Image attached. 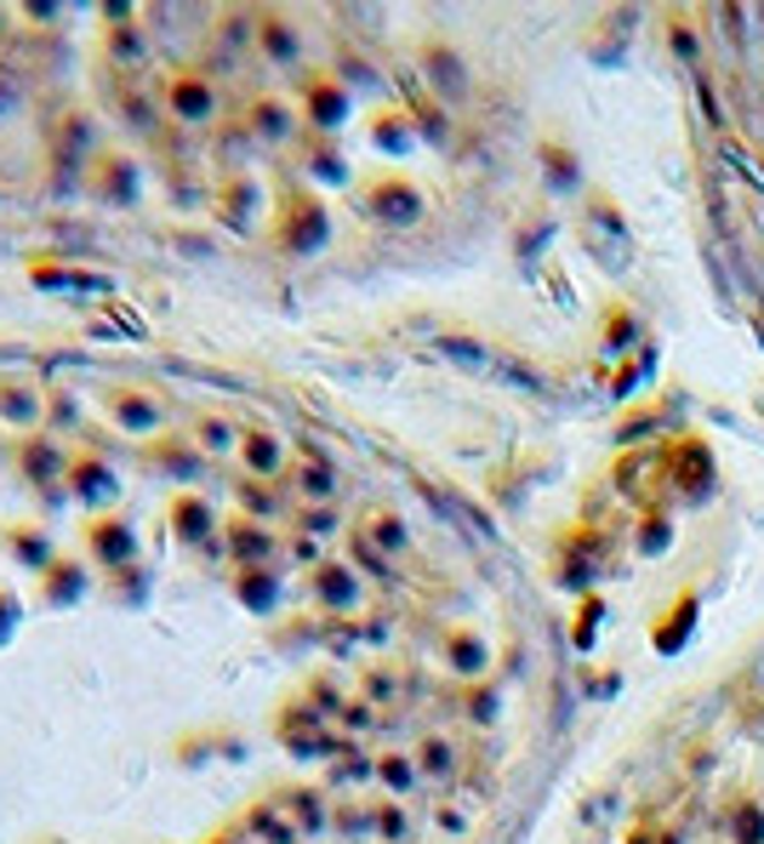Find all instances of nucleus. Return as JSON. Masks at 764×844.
I'll return each instance as SVG.
<instances>
[{
  "label": "nucleus",
  "instance_id": "f257e3e1",
  "mask_svg": "<svg viewBox=\"0 0 764 844\" xmlns=\"http://www.w3.org/2000/svg\"><path fill=\"white\" fill-rule=\"evenodd\" d=\"M275 228H280V246H286L291 257H309V252L325 246L331 217H325V206H320V200H314L309 189H286V194H280V217H275Z\"/></svg>",
  "mask_w": 764,
  "mask_h": 844
},
{
  "label": "nucleus",
  "instance_id": "f03ea898",
  "mask_svg": "<svg viewBox=\"0 0 764 844\" xmlns=\"http://www.w3.org/2000/svg\"><path fill=\"white\" fill-rule=\"evenodd\" d=\"M160 104H165V115H172L177 126H206V120H217V109H223V97H217V86H212V75H201V70H177L172 81L160 86Z\"/></svg>",
  "mask_w": 764,
  "mask_h": 844
},
{
  "label": "nucleus",
  "instance_id": "7ed1b4c3",
  "mask_svg": "<svg viewBox=\"0 0 764 844\" xmlns=\"http://www.w3.org/2000/svg\"><path fill=\"white\" fill-rule=\"evenodd\" d=\"M86 559L104 565L109 577H120V570L143 565V548H138V531H131L126 514H97L86 525Z\"/></svg>",
  "mask_w": 764,
  "mask_h": 844
},
{
  "label": "nucleus",
  "instance_id": "20e7f679",
  "mask_svg": "<svg viewBox=\"0 0 764 844\" xmlns=\"http://www.w3.org/2000/svg\"><path fill=\"white\" fill-rule=\"evenodd\" d=\"M92 194L104 200V206H138L143 200V165L131 160L120 143L97 149L92 154Z\"/></svg>",
  "mask_w": 764,
  "mask_h": 844
},
{
  "label": "nucleus",
  "instance_id": "39448f33",
  "mask_svg": "<svg viewBox=\"0 0 764 844\" xmlns=\"http://www.w3.org/2000/svg\"><path fill=\"white\" fill-rule=\"evenodd\" d=\"M297 109H303L309 131L331 138V131H343V120H348V86L337 75H303V86H297Z\"/></svg>",
  "mask_w": 764,
  "mask_h": 844
},
{
  "label": "nucleus",
  "instance_id": "423d86ee",
  "mask_svg": "<svg viewBox=\"0 0 764 844\" xmlns=\"http://www.w3.org/2000/svg\"><path fill=\"white\" fill-rule=\"evenodd\" d=\"M240 120H246V131L257 143H291L297 138V109H291V97H280V92H251Z\"/></svg>",
  "mask_w": 764,
  "mask_h": 844
},
{
  "label": "nucleus",
  "instance_id": "0eeeda50",
  "mask_svg": "<svg viewBox=\"0 0 764 844\" xmlns=\"http://www.w3.org/2000/svg\"><path fill=\"white\" fill-rule=\"evenodd\" d=\"M12 462H18L23 485H35V491L46 496V491H57V485H63V474H69V462H75V457L63 451L57 440H46V434H35V440H23V446H18V457H12Z\"/></svg>",
  "mask_w": 764,
  "mask_h": 844
},
{
  "label": "nucleus",
  "instance_id": "6e6552de",
  "mask_svg": "<svg viewBox=\"0 0 764 844\" xmlns=\"http://www.w3.org/2000/svg\"><path fill=\"white\" fill-rule=\"evenodd\" d=\"M63 491H69V502H86V509H109V502L120 496V480H115V468L104 457L80 451L69 462V474H63Z\"/></svg>",
  "mask_w": 764,
  "mask_h": 844
},
{
  "label": "nucleus",
  "instance_id": "1a4fd4ad",
  "mask_svg": "<svg viewBox=\"0 0 764 844\" xmlns=\"http://www.w3.org/2000/svg\"><path fill=\"white\" fill-rule=\"evenodd\" d=\"M309 588H314V605L320 611H354L359 605V570L348 565V559H325V565H314L309 570Z\"/></svg>",
  "mask_w": 764,
  "mask_h": 844
},
{
  "label": "nucleus",
  "instance_id": "9d476101",
  "mask_svg": "<svg viewBox=\"0 0 764 844\" xmlns=\"http://www.w3.org/2000/svg\"><path fill=\"white\" fill-rule=\"evenodd\" d=\"M109 423L120 428V434H160L165 428V405L149 394V388H115L109 394Z\"/></svg>",
  "mask_w": 764,
  "mask_h": 844
},
{
  "label": "nucleus",
  "instance_id": "9b49d317",
  "mask_svg": "<svg viewBox=\"0 0 764 844\" xmlns=\"http://www.w3.org/2000/svg\"><path fill=\"white\" fill-rule=\"evenodd\" d=\"M212 217L223 223V228H251L257 223V183L246 178V172H228L223 183H217V194H212Z\"/></svg>",
  "mask_w": 764,
  "mask_h": 844
},
{
  "label": "nucleus",
  "instance_id": "f8f14e48",
  "mask_svg": "<svg viewBox=\"0 0 764 844\" xmlns=\"http://www.w3.org/2000/svg\"><path fill=\"white\" fill-rule=\"evenodd\" d=\"M172 531H177L183 548H206V543H217V509L201 491H183L172 502Z\"/></svg>",
  "mask_w": 764,
  "mask_h": 844
},
{
  "label": "nucleus",
  "instance_id": "ddd939ff",
  "mask_svg": "<svg viewBox=\"0 0 764 844\" xmlns=\"http://www.w3.org/2000/svg\"><path fill=\"white\" fill-rule=\"evenodd\" d=\"M240 468L251 480H280L286 474V446H280V434L269 428H240Z\"/></svg>",
  "mask_w": 764,
  "mask_h": 844
},
{
  "label": "nucleus",
  "instance_id": "4468645a",
  "mask_svg": "<svg viewBox=\"0 0 764 844\" xmlns=\"http://www.w3.org/2000/svg\"><path fill=\"white\" fill-rule=\"evenodd\" d=\"M223 554L235 559L240 570H251V565H275V536L262 531L257 520H228V525H223Z\"/></svg>",
  "mask_w": 764,
  "mask_h": 844
},
{
  "label": "nucleus",
  "instance_id": "2eb2a0df",
  "mask_svg": "<svg viewBox=\"0 0 764 844\" xmlns=\"http://www.w3.org/2000/svg\"><path fill=\"white\" fill-rule=\"evenodd\" d=\"M86 588H92V559H75V554H57L41 577V594L52 605H75V599H86Z\"/></svg>",
  "mask_w": 764,
  "mask_h": 844
},
{
  "label": "nucleus",
  "instance_id": "dca6fc26",
  "mask_svg": "<svg viewBox=\"0 0 764 844\" xmlns=\"http://www.w3.org/2000/svg\"><path fill=\"white\" fill-rule=\"evenodd\" d=\"M257 46H262L269 63H297V57H303V35H297V23L286 12H275V7L257 12Z\"/></svg>",
  "mask_w": 764,
  "mask_h": 844
},
{
  "label": "nucleus",
  "instance_id": "f3484780",
  "mask_svg": "<svg viewBox=\"0 0 764 844\" xmlns=\"http://www.w3.org/2000/svg\"><path fill=\"white\" fill-rule=\"evenodd\" d=\"M7 554H12L23 570H35V577H46V565L57 559V543L46 536V525L23 520V525H7Z\"/></svg>",
  "mask_w": 764,
  "mask_h": 844
},
{
  "label": "nucleus",
  "instance_id": "a211bd4d",
  "mask_svg": "<svg viewBox=\"0 0 764 844\" xmlns=\"http://www.w3.org/2000/svg\"><path fill=\"white\" fill-rule=\"evenodd\" d=\"M365 206H372L383 223H411L422 212V194L411 183H400V178H383L372 194H365Z\"/></svg>",
  "mask_w": 764,
  "mask_h": 844
},
{
  "label": "nucleus",
  "instance_id": "6ab92c4d",
  "mask_svg": "<svg viewBox=\"0 0 764 844\" xmlns=\"http://www.w3.org/2000/svg\"><path fill=\"white\" fill-rule=\"evenodd\" d=\"M235 594H240L246 611L269 617L275 605H280V565H251V570H240V577H235Z\"/></svg>",
  "mask_w": 764,
  "mask_h": 844
},
{
  "label": "nucleus",
  "instance_id": "aec40b11",
  "mask_svg": "<svg viewBox=\"0 0 764 844\" xmlns=\"http://www.w3.org/2000/svg\"><path fill=\"white\" fill-rule=\"evenodd\" d=\"M235 502H240V520H275L280 509H286V496L275 491V480H251V474H240V485H235Z\"/></svg>",
  "mask_w": 764,
  "mask_h": 844
},
{
  "label": "nucleus",
  "instance_id": "412c9836",
  "mask_svg": "<svg viewBox=\"0 0 764 844\" xmlns=\"http://www.w3.org/2000/svg\"><path fill=\"white\" fill-rule=\"evenodd\" d=\"M201 446H189V440H160L149 451V468H160V474H172V480H201Z\"/></svg>",
  "mask_w": 764,
  "mask_h": 844
},
{
  "label": "nucleus",
  "instance_id": "4be33fe9",
  "mask_svg": "<svg viewBox=\"0 0 764 844\" xmlns=\"http://www.w3.org/2000/svg\"><path fill=\"white\" fill-rule=\"evenodd\" d=\"M359 543H372L377 554H406V520L400 514H388V509H372L365 514V525H359Z\"/></svg>",
  "mask_w": 764,
  "mask_h": 844
},
{
  "label": "nucleus",
  "instance_id": "5701e85b",
  "mask_svg": "<svg viewBox=\"0 0 764 844\" xmlns=\"http://www.w3.org/2000/svg\"><path fill=\"white\" fill-rule=\"evenodd\" d=\"M303 154H309V172H314V178H325V183H343V178H348L343 149L331 143V138H320V131H309V138H303Z\"/></svg>",
  "mask_w": 764,
  "mask_h": 844
},
{
  "label": "nucleus",
  "instance_id": "b1692460",
  "mask_svg": "<svg viewBox=\"0 0 764 844\" xmlns=\"http://www.w3.org/2000/svg\"><path fill=\"white\" fill-rule=\"evenodd\" d=\"M217 46L235 57V52H246V46H257V12H223L217 18Z\"/></svg>",
  "mask_w": 764,
  "mask_h": 844
},
{
  "label": "nucleus",
  "instance_id": "393cba45",
  "mask_svg": "<svg viewBox=\"0 0 764 844\" xmlns=\"http://www.w3.org/2000/svg\"><path fill=\"white\" fill-rule=\"evenodd\" d=\"M246 833L257 838H269V844H297V822H286L275 804H257L251 816H246Z\"/></svg>",
  "mask_w": 764,
  "mask_h": 844
},
{
  "label": "nucleus",
  "instance_id": "a878e982",
  "mask_svg": "<svg viewBox=\"0 0 764 844\" xmlns=\"http://www.w3.org/2000/svg\"><path fill=\"white\" fill-rule=\"evenodd\" d=\"M0 417H7V423H18V428H35L46 412H41L35 388H0Z\"/></svg>",
  "mask_w": 764,
  "mask_h": 844
},
{
  "label": "nucleus",
  "instance_id": "bb28decb",
  "mask_svg": "<svg viewBox=\"0 0 764 844\" xmlns=\"http://www.w3.org/2000/svg\"><path fill=\"white\" fill-rule=\"evenodd\" d=\"M372 776H377V782H383L388 793H411L422 770H417V759H406V754H383Z\"/></svg>",
  "mask_w": 764,
  "mask_h": 844
},
{
  "label": "nucleus",
  "instance_id": "cd10ccee",
  "mask_svg": "<svg viewBox=\"0 0 764 844\" xmlns=\"http://www.w3.org/2000/svg\"><path fill=\"white\" fill-rule=\"evenodd\" d=\"M194 446H201V451H212V457H223V451H240V434L235 428H228L223 417H201V423H194Z\"/></svg>",
  "mask_w": 764,
  "mask_h": 844
},
{
  "label": "nucleus",
  "instance_id": "c85d7f7f",
  "mask_svg": "<svg viewBox=\"0 0 764 844\" xmlns=\"http://www.w3.org/2000/svg\"><path fill=\"white\" fill-rule=\"evenodd\" d=\"M417 770H422V776H434V782H445V776L456 770V748H451L445 736H428L422 748H417Z\"/></svg>",
  "mask_w": 764,
  "mask_h": 844
},
{
  "label": "nucleus",
  "instance_id": "c756f323",
  "mask_svg": "<svg viewBox=\"0 0 764 844\" xmlns=\"http://www.w3.org/2000/svg\"><path fill=\"white\" fill-rule=\"evenodd\" d=\"M422 70L445 86V97H462V86H469V81H462V63H456L445 46H428V52H422Z\"/></svg>",
  "mask_w": 764,
  "mask_h": 844
},
{
  "label": "nucleus",
  "instance_id": "7c9ffc66",
  "mask_svg": "<svg viewBox=\"0 0 764 844\" xmlns=\"http://www.w3.org/2000/svg\"><path fill=\"white\" fill-rule=\"evenodd\" d=\"M372 143L388 149V154H406L411 149V120L406 115H377L372 120Z\"/></svg>",
  "mask_w": 764,
  "mask_h": 844
},
{
  "label": "nucleus",
  "instance_id": "2f4dec72",
  "mask_svg": "<svg viewBox=\"0 0 764 844\" xmlns=\"http://www.w3.org/2000/svg\"><path fill=\"white\" fill-rule=\"evenodd\" d=\"M291 480H297V491H303L309 502H325L331 491H337V474H331V462H303Z\"/></svg>",
  "mask_w": 764,
  "mask_h": 844
},
{
  "label": "nucleus",
  "instance_id": "473e14b6",
  "mask_svg": "<svg viewBox=\"0 0 764 844\" xmlns=\"http://www.w3.org/2000/svg\"><path fill=\"white\" fill-rule=\"evenodd\" d=\"M109 57H115V63H126V70H138V63L149 57V46H143V35H138V23L109 29Z\"/></svg>",
  "mask_w": 764,
  "mask_h": 844
},
{
  "label": "nucleus",
  "instance_id": "72a5a7b5",
  "mask_svg": "<svg viewBox=\"0 0 764 844\" xmlns=\"http://www.w3.org/2000/svg\"><path fill=\"white\" fill-rule=\"evenodd\" d=\"M286 810H291V822H297V833H320L331 816H325V810H320V799L309 793V788H297L291 799H286Z\"/></svg>",
  "mask_w": 764,
  "mask_h": 844
},
{
  "label": "nucleus",
  "instance_id": "f704fd0d",
  "mask_svg": "<svg viewBox=\"0 0 764 844\" xmlns=\"http://www.w3.org/2000/svg\"><path fill=\"white\" fill-rule=\"evenodd\" d=\"M445 656H451L456 673H480V667H485V645H480L474 633H456L451 645H445Z\"/></svg>",
  "mask_w": 764,
  "mask_h": 844
},
{
  "label": "nucleus",
  "instance_id": "c9c22d12",
  "mask_svg": "<svg viewBox=\"0 0 764 844\" xmlns=\"http://www.w3.org/2000/svg\"><path fill=\"white\" fill-rule=\"evenodd\" d=\"M240 154H251V131H246V120H235V126H223V131H217V160H223V165H240Z\"/></svg>",
  "mask_w": 764,
  "mask_h": 844
},
{
  "label": "nucleus",
  "instance_id": "e433bc0d",
  "mask_svg": "<svg viewBox=\"0 0 764 844\" xmlns=\"http://www.w3.org/2000/svg\"><path fill=\"white\" fill-rule=\"evenodd\" d=\"M372 827H377L388 844L411 833V822H406V810H400V804H377V810H372Z\"/></svg>",
  "mask_w": 764,
  "mask_h": 844
},
{
  "label": "nucleus",
  "instance_id": "4c0bfd02",
  "mask_svg": "<svg viewBox=\"0 0 764 844\" xmlns=\"http://www.w3.org/2000/svg\"><path fill=\"white\" fill-rule=\"evenodd\" d=\"M297 525H303V536H314V543H320V531L337 525V509H325V502H309V509L297 514Z\"/></svg>",
  "mask_w": 764,
  "mask_h": 844
},
{
  "label": "nucleus",
  "instance_id": "58836bf2",
  "mask_svg": "<svg viewBox=\"0 0 764 844\" xmlns=\"http://www.w3.org/2000/svg\"><path fill=\"white\" fill-rule=\"evenodd\" d=\"M46 417H52L57 428H75V423H80V399H75V394H52V399H46Z\"/></svg>",
  "mask_w": 764,
  "mask_h": 844
},
{
  "label": "nucleus",
  "instance_id": "ea45409f",
  "mask_svg": "<svg viewBox=\"0 0 764 844\" xmlns=\"http://www.w3.org/2000/svg\"><path fill=\"white\" fill-rule=\"evenodd\" d=\"M18 97H23V92H18V70H12L7 57H0V120L18 109Z\"/></svg>",
  "mask_w": 764,
  "mask_h": 844
},
{
  "label": "nucleus",
  "instance_id": "a19ab883",
  "mask_svg": "<svg viewBox=\"0 0 764 844\" xmlns=\"http://www.w3.org/2000/svg\"><path fill=\"white\" fill-rule=\"evenodd\" d=\"M286 548H291V559H297V565H309V570H314V565H325L320 543H314V536H303V531H297V536H291V543H286Z\"/></svg>",
  "mask_w": 764,
  "mask_h": 844
},
{
  "label": "nucleus",
  "instance_id": "79ce46f5",
  "mask_svg": "<svg viewBox=\"0 0 764 844\" xmlns=\"http://www.w3.org/2000/svg\"><path fill=\"white\" fill-rule=\"evenodd\" d=\"M440 354H456V360L485 365V349H480V343H462V336H440Z\"/></svg>",
  "mask_w": 764,
  "mask_h": 844
},
{
  "label": "nucleus",
  "instance_id": "37998d69",
  "mask_svg": "<svg viewBox=\"0 0 764 844\" xmlns=\"http://www.w3.org/2000/svg\"><path fill=\"white\" fill-rule=\"evenodd\" d=\"M143 583H149V570H143V565H131V570H120V577H109V588H126V599H138Z\"/></svg>",
  "mask_w": 764,
  "mask_h": 844
},
{
  "label": "nucleus",
  "instance_id": "c03bdc74",
  "mask_svg": "<svg viewBox=\"0 0 764 844\" xmlns=\"http://www.w3.org/2000/svg\"><path fill=\"white\" fill-rule=\"evenodd\" d=\"M365 696H372V702H388V696H394V680H388V673H372V680H365Z\"/></svg>",
  "mask_w": 764,
  "mask_h": 844
},
{
  "label": "nucleus",
  "instance_id": "a18cd8bd",
  "mask_svg": "<svg viewBox=\"0 0 764 844\" xmlns=\"http://www.w3.org/2000/svg\"><path fill=\"white\" fill-rule=\"evenodd\" d=\"M12 622H18V599H7V594H0V639L12 633Z\"/></svg>",
  "mask_w": 764,
  "mask_h": 844
},
{
  "label": "nucleus",
  "instance_id": "49530a36",
  "mask_svg": "<svg viewBox=\"0 0 764 844\" xmlns=\"http://www.w3.org/2000/svg\"><path fill=\"white\" fill-rule=\"evenodd\" d=\"M337 719H343V725H365V719H372V707H365V702H348Z\"/></svg>",
  "mask_w": 764,
  "mask_h": 844
},
{
  "label": "nucleus",
  "instance_id": "de8ad7c7",
  "mask_svg": "<svg viewBox=\"0 0 764 844\" xmlns=\"http://www.w3.org/2000/svg\"><path fill=\"white\" fill-rule=\"evenodd\" d=\"M206 844H246V838H235V833H223V838H206Z\"/></svg>",
  "mask_w": 764,
  "mask_h": 844
},
{
  "label": "nucleus",
  "instance_id": "09e8293b",
  "mask_svg": "<svg viewBox=\"0 0 764 844\" xmlns=\"http://www.w3.org/2000/svg\"><path fill=\"white\" fill-rule=\"evenodd\" d=\"M7 23H12V18H7V12H0V35H7Z\"/></svg>",
  "mask_w": 764,
  "mask_h": 844
}]
</instances>
